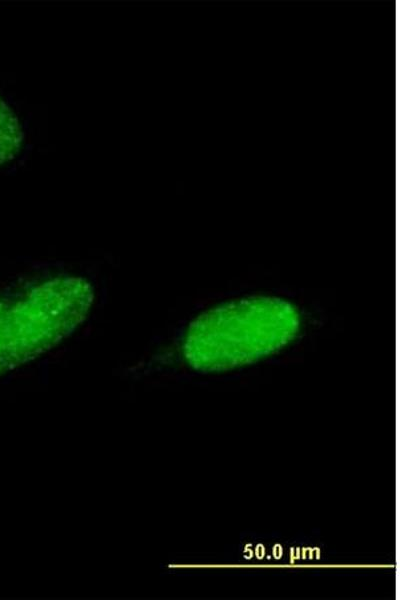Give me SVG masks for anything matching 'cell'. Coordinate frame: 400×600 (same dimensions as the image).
Returning <instances> with one entry per match:
<instances>
[{"instance_id": "7a4b0ae2", "label": "cell", "mask_w": 400, "mask_h": 600, "mask_svg": "<svg viewBox=\"0 0 400 600\" xmlns=\"http://www.w3.org/2000/svg\"><path fill=\"white\" fill-rule=\"evenodd\" d=\"M94 300L91 284L58 276L0 299V374L49 351L86 319Z\"/></svg>"}, {"instance_id": "6da1fadb", "label": "cell", "mask_w": 400, "mask_h": 600, "mask_svg": "<svg viewBox=\"0 0 400 600\" xmlns=\"http://www.w3.org/2000/svg\"><path fill=\"white\" fill-rule=\"evenodd\" d=\"M297 308L279 297L249 296L219 304L189 325L183 355L195 370L242 367L284 348L298 334Z\"/></svg>"}, {"instance_id": "3957f363", "label": "cell", "mask_w": 400, "mask_h": 600, "mask_svg": "<svg viewBox=\"0 0 400 600\" xmlns=\"http://www.w3.org/2000/svg\"><path fill=\"white\" fill-rule=\"evenodd\" d=\"M22 142L21 125L11 108L0 98V166L18 154Z\"/></svg>"}]
</instances>
